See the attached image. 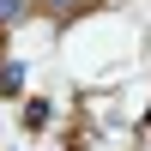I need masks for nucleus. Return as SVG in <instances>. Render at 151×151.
<instances>
[{
    "label": "nucleus",
    "mask_w": 151,
    "mask_h": 151,
    "mask_svg": "<svg viewBox=\"0 0 151 151\" xmlns=\"http://www.w3.org/2000/svg\"><path fill=\"white\" fill-rule=\"evenodd\" d=\"M0 18H6V24H18V18H24V0H0Z\"/></svg>",
    "instance_id": "obj_1"
},
{
    "label": "nucleus",
    "mask_w": 151,
    "mask_h": 151,
    "mask_svg": "<svg viewBox=\"0 0 151 151\" xmlns=\"http://www.w3.org/2000/svg\"><path fill=\"white\" fill-rule=\"evenodd\" d=\"M42 6H73V0H42Z\"/></svg>",
    "instance_id": "obj_2"
}]
</instances>
